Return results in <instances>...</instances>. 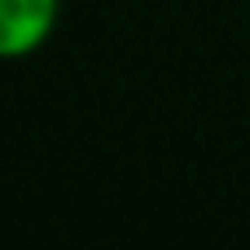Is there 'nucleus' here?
Returning <instances> with one entry per match:
<instances>
[{
	"instance_id": "f257e3e1",
	"label": "nucleus",
	"mask_w": 250,
	"mask_h": 250,
	"mask_svg": "<svg viewBox=\"0 0 250 250\" xmlns=\"http://www.w3.org/2000/svg\"><path fill=\"white\" fill-rule=\"evenodd\" d=\"M62 0H0V62L31 57L48 44Z\"/></svg>"
}]
</instances>
